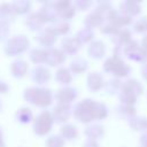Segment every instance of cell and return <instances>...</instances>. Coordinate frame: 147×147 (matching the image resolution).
Segmentation results:
<instances>
[{"instance_id":"obj_1","label":"cell","mask_w":147,"mask_h":147,"mask_svg":"<svg viewBox=\"0 0 147 147\" xmlns=\"http://www.w3.org/2000/svg\"><path fill=\"white\" fill-rule=\"evenodd\" d=\"M108 70H110V71H113L114 72V75H116V76H118V77H125V76H127L129 75V72H130V67L126 64V63H124L121 59H118V57H115V59H111V60H109L108 61Z\"/></svg>"},{"instance_id":"obj_2","label":"cell","mask_w":147,"mask_h":147,"mask_svg":"<svg viewBox=\"0 0 147 147\" xmlns=\"http://www.w3.org/2000/svg\"><path fill=\"white\" fill-rule=\"evenodd\" d=\"M122 10H123V14L132 17V16H137L140 14L141 6L137 1H125L122 3Z\"/></svg>"},{"instance_id":"obj_3","label":"cell","mask_w":147,"mask_h":147,"mask_svg":"<svg viewBox=\"0 0 147 147\" xmlns=\"http://www.w3.org/2000/svg\"><path fill=\"white\" fill-rule=\"evenodd\" d=\"M130 127L133 131L147 132V117L146 116H134L130 119Z\"/></svg>"},{"instance_id":"obj_4","label":"cell","mask_w":147,"mask_h":147,"mask_svg":"<svg viewBox=\"0 0 147 147\" xmlns=\"http://www.w3.org/2000/svg\"><path fill=\"white\" fill-rule=\"evenodd\" d=\"M123 88H126L129 90L130 92H132L133 94H136L137 96H139L140 94H142L144 92V87L137 80V79H129L124 83L123 85Z\"/></svg>"},{"instance_id":"obj_5","label":"cell","mask_w":147,"mask_h":147,"mask_svg":"<svg viewBox=\"0 0 147 147\" xmlns=\"http://www.w3.org/2000/svg\"><path fill=\"white\" fill-rule=\"evenodd\" d=\"M119 99L123 102V105H129V106H133L137 102L138 96L136 94H133L132 92H130L126 88H122L121 94H119Z\"/></svg>"},{"instance_id":"obj_6","label":"cell","mask_w":147,"mask_h":147,"mask_svg":"<svg viewBox=\"0 0 147 147\" xmlns=\"http://www.w3.org/2000/svg\"><path fill=\"white\" fill-rule=\"evenodd\" d=\"M133 30L137 33H146L147 34V16H142L138 18L133 24Z\"/></svg>"},{"instance_id":"obj_7","label":"cell","mask_w":147,"mask_h":147,"mask_svg":"<svg viewBox=\"0 0 147 147\" xmlns=\"http://www.w3.org/2000/svg\"><path fill=\"white\" fill-rule=\"evenodd\" d=\"M118 109H119V114H121L123 117L127 118L129 121H130L132 117H134V116H136V108H134V106L122 105Z\"/></svg>"},{"instance_id":"obj_8","label":"cell","mask_w":147,"mask_h":147,"mask_svg":"<svg viewBox=\"0 0 147 147\" xmlns=\"http://www.w3.org/2000/svg\"><path fill=\"white\" fill-rule=\"evenodd\" d=\"M131 21H132V18L125 14H116L115 13V15H114V22L116 23V25H119V26L129 25L131 23Z\"/></svg>"},{"instance_id":"obj_9","label":"cell","mask_w":147,"mask_h":147,"mask_svg":"<svg viewBox=\"0 0 147 147\" xmlns=\"http://www.w3.org/2000/svg\"><path fill=\"white\" fill-rule=\"evenodd\" d=\"M139 141H140V147H147V132H144L140 138H139Z\"/></svg>"},{"instance_id":"obj_10","label":"cell","mask_w":147,"mask_h":147,"mask_svg":"<svg viewBox=\"0 0 147 147\" xmlns=\"http://www.w3.org/2000/svg\"><path fill=\"white\" fill-rule=\"evenodd\" d=\"M140 74H141V77L147 82V63H144V64L141 65Z\"/></svg>"},{"instance_id":"obj_11","label":"cell","mask_w":147,"mask_h":147,"mask_svg":"<svg viewBox=\"0 0 147 147\" xmlns=\"http://www.w3.org/2000/svg\"><path fill=\"white\" fill-rule=\"evenodd\" d=\"M141 48L144 49V51H146L147 52V34H145V37L142 38V40H141Z\"/></svg>"}]
</instances>
